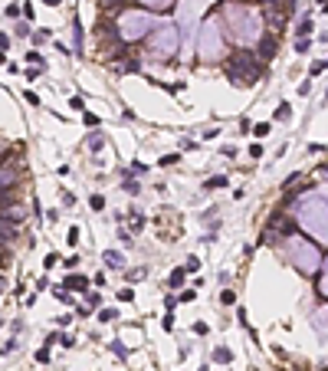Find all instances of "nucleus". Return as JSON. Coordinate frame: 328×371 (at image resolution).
Here are the masks:
<instances>
[{
	"label": "nucleus",
	"mask_w": 328,
	"mask_h": 371,
	"mask_svg": "<svg viewBox=\"0 0 328 371\" xmlns=\"http://www.w3.org/2000/svg\"><path fill=\"white\" fill-rule=\"evenodd\" d=\"M223 16H227V26H230V36H233L240 46H253V43H263V30H266V20L256 7L250 3H223Z\"/></svg>",
	"instance_id": "1"
},
{
	"label": "nucleus",
	"mask_w": 328,
	"mask_h": 371,
	"mask_svg": "<svg viewBox=\"0 0 328 371\" xmlns=\"http://www.w3.org/2000/svg\"><path fill=\"white\" fill-rule=\"evenodd\" d=\"M296 220L305 233H312L315 240L328 246V197L322 194H305L296 204Z\"/></svg>",
	"instance_id": "2"
},
{
	"label": "nucleus",
	"mask_w": 328,
	"mask_h": 371,
	"mask_svg": "<svg viewBox=\"0 0 328 371\" xmlns=\"http://www.w3.org/2000/svg\"><path fill=\"white\" fill-rule=\"evenodd\" d=\"M286 243H282V253L289 256V263L299 269V273H305V276H315L322 269V253H319V246L315 243H309L305 237H296V233H286Z\"/></svg>",
	"instance_id": "3"
},
{
	"label": "nucleus",
	"mask_w": 328,
	"mask_h": 371,
	"mask_svg": "<svg viewBox=\"0 0 328 371\" xmlns=\"http://www.w3.org/2000/svg\"><path fill=\"white\" fill-rule=\"evenodd\" d=\"M118 40L122 43H135L141 40V36H148L151 30H155V20H151L145 10H125V13L118 16Z\"/></svg>",
	"instance_id": "4"
},
{
	"label": "nucleus",
	"mask_w": 328,
	"mask_h": 371,
	"mask_svg": "<svg viewBox=\"0 0 328 371\" xmlns=\"http://www.w3.org/2000/svg\"><path fill=\"white\" fill-rule=\"evenodd\" d=\"M197 53L203 56V59H220L223 56V33H220L217 20H203L200 30H197Z\"/></svg>",
	"instance_id": "5"
},
{
	"label": "nucleus",
	"mask_w": 328,
	"mask_h": 371,
	"mask_svg": "<svg viewBox=\"0 0 328 371\" xmlns=\"http://www.w3.org/2000/svg\"><path fill=\"white\" fill-rule=\"evenodd\" d=\"M148 46H151V56H161V59H167V56H174V53H177V46H180V30H177V26H171V23L155 26V33H151Z\"/></svg>",
	"instance_id": "6"
},
{
	"label": "nucleus",
	"mask_w": 328,
	"mask_h": 371,
	"mask_svg": "<svg viewBox=\"0 0 328 371\" xmlns=\"http://www.w3.org/2000/svg\"><path fill=\"white\" fill-rule=\"evenodd\" d=\"M227 72H230V79H233V82L250 86V82L259 76V66H256V59H253L250 53H236V59L227 66Z\"/></svg>",
	"instance_id": "7"
},
{
	"label": "nucleus",
	"mask_w": 328,
	"mask_h": 371,
	"mask_svg": "<svg viewBox=\"0 0 328 371\" xmlns=\"http://www.w3.org/2000/svg\"><path fill=\"white\" fill-rule=\"evenodd\" d=\"M203 7H207V0H184L180 3V40L184 43H190V33H194V23Z\"/></svg>",
	"instance_id": "8"
},
{
	"label": "nucleus",
	"mask_w": 328,
	"mask_h": 371,
	"mask_svg": "<svg viewBox=\"0 0 328 371\" xmlns=\"http://www.w3.org/2000/svg\"><path fill=\"white\" fill-rule=\"evenodd\" d=\"M72 53L82 56V23H79V16L72 20Z\"/></svg>",
	"instance_id": "9"
},
{
	"label": "nucleus",
	"mask_w": 328,
	"mask_h": 371,
	"mask_svg": "<svg viewBox=\"0 0 328 371\" xmlns=\"http://www.w3.org/2000/svg\"><path fill=\"white\" fill-rule=\"evenodd\" d=\"M16 184V171L13 168H0V190H10Z\"/></svg>",
	"instance_id": "10"
},
{
	"label": "nucleus",
	"mask_w": 328,
	"mask_h": 371,
	"mask_svg": "<svg viewBox=\"0 0 328 371\" xmlns=\"http://www.w3.org/2000/svg\"><path fill=\"white\" fill-rule=\"evenodd\" d=\"M102 260L109 263V266H115V269H122V266H125V256H122L118 250H105V253H102Z\"/></svg>",
	"instance_id": "11"
},
{
	"label": "nucleus",
	"mask_w": 328,
	"mask_h": 371,
	"mask_svg": "<svg viewBox=\"0 0 328 371\" xmlns=\"http://www.w3.org/2000/svg\"><path fill=\"white\" fill-rule=\"evenodd\" d=\"M86 286H89V279H86V276H76V273L66 279V289H79V292H82Z\"/></svg>",
	"instance_id": "12"
},
{
	"label": "nucleus",
	"mask_w": 328,
	"mask_h": 371,
	"mask_svg": "<svg viewBox=\"0 0 328 371\" xmlns=\"http://www.w3.org/2000/svg\"><path fill=\"white\" fill-rule=\"evenodd\" d=\"M138 3H145L148 10H167L174 3V0H138Z\"/></svg>",
	"instance_id": "13"
},
{
	"label": "nucleus",
	"mask_w": 328,
	"mask_h": 371,
	"mask_svg": "<svg viewBox=\"0 0 328 371\" xmlns=\"http://www.w3.org/2000/svg\"><path fill=\"white\" fill-rule=\"evenodd\" d=\"M273 53H276V40L259 43V56H263V59H273Z\"/></svg>",
	"instance_id": "14"
},
{
	"label": "nucleus",
	"mask_w": 328,
	"mask_h": 371,
	"mask_svg": "<svg viewBox=\"0 0 328 371\" xmlns=\"http://www.w3.org/2000/svg\"><path fill=\"white\" fill-rule=\"evenodd\" d=\"M319 292H322V296L328 299V260L322 263V283H319Z\"/></svg>",
	"instance_id": "15"
},
{
	"label": "nucleus",
	"mask_w": 328,
	"mask_h": 371,
	"mask_svg": "<svg viewBox=\"0 0 328 371\" xmlns=\"http://www.w3.org/2000/svg\"><path fill=\"white\" fill-rule=\"evenodd\" d=\"M207 187H227V174H213V178H210V181H207Z\"/></svg>",
	"instance_id": "16"
},
{
	"label": "nucleus",
	"mask_w": 328,
	"mask_h": 371,
	"mask_svg": "<svg viewBox=\"0 0 328 371\" xmlns=\"http://www.w3.org/2000/svg\"><path fill=\"white\" fill-rule=\"evenodd\" d=\"M299 40H305V36H309V33H312V20H309V16H305V20H302V23H299Z\"/></svg>",
	"instance_id": "17"
},
{
	"label": "nucleus",
	"mask_w": 328,
	"mask_h": 371,
	"mask_svg": "<svg viewBox=\"0 0 328 371\" xmlns=\"http://www.w3.org/2000/svg\"><path fill=\"white\" fill-rule=\"evenodd\" d=\"M230 358H233V355H230V348H217V352H213V362H220V365H227Z\"/></svg>",
	"instance_id": "18"
},
{
	"label": "nucleus",
	"mask_w": 328,
	"mask_h": 371,
	"mask_svg": "<svg viewBox=\"0 0 328 371\" xmlns=\"http://www.w3.org/2000/svg\"><path fill=\"white\" fill-rule=\"evenodd\" d=\"M269 122H263V125H253V135H256V138H266V135H269Z\"/></svg>",
	"instance_id": "19"
},
{
	"label": "nucleus",
	"mask_w": 328,
	"mask_h": 371,
	"mask_svg": "<svg viewBox=\"0 0 328 371\" xmlns=\"http://www.w3.org/2000/svg\"><path fill=\"white\" fill-rule=\"evenodd\" d=\"M99 319H102V322H115V319H118V312H115V309H102V312H99Z\"/></svg>",
	"instance_id": "20"
},
{
	"label": "nucleus",
	"mask_w": 328,
	"mask_h": 371,
	"mask_svg": "<svg viewBox=\"0 0 328 371\" xmlns=\"http://www.w3.org/2000/svg\"><path fill=\"white\" fill-rule=\"evenodd\" d=\"M89 204H92V210H102V207H105V197H102V194H92Z\"/></svg>",
	"instance_id": "21"
},
{
	"label": "nucleus",
	"mask_w": 328,
	"mask_h": 371,
	"mask_svg": "<svg viewBox=\"0 0 328 371\" xmlns=\"http://www.w3.org/2000/svg\"><path fill=\"white\" fill-rule=\"evenodd\" d=\"M26 63H33V66H36V69H39V66H43V56H39L36 49H33V53H26Z\"/></svg>",
	"instance_id": "22"
},
{
	"label": "nucleus",
	"mask_w": 328,
	"mask_h": 371,
	"mask_svg": "<svg viewBox=\"0 0 328 371\" xmlns=\"http://www.w3.org/2000/svg\"><path fill=\"white\" fill-rule=\"evenodd\" d=\"M180 161V155H164L161 161H158V165H164V168H171V165H177Z\"/></svg>",
	"instance_id": "23"
},
{
	"label": "nucleus",
	"mask_w": 328,
	"mask_h": 371,
	"mask_svg": "<svg viewBox=\"0 0 328 371\" xmlns=\"http://www.w3.org/2000/svg\"><path fill=\"white\" fill-rule=\"evenodd\" d=\"M184 269H187V273H197V269H200V260H197V256H187V266Z\"/></svg>",
	"instance_id": "24"
},
{
	"label": "nucleus",
	"mask_w": 328,
	"mask_h": 371,
	"mask_svg": "<svg viewBox=\"0 0 328 371\" xmlns=\"http://www.w3.org/2000/svg\"><path fill=\"white\" fill-rule=\"evenodd\" d=\"M276 119H279V122H282V119H289V102H282L279 109H276Z\"/></svg>",
	"instance_id": "25"
},
{
	"label": "nucleus",
	"mask_w": 328,
	"mask_h": 371,
	"mask_svg": "<svg viewBox=\"0 0 328 371\" xmlns=\"http://www.w3.org/2000/svg\"><path fill=\"white\" fill-rule=\"evenodd\" d=\"M66 243H69V246L79 243V227H69V237H66Z\"/></svg>",
	"instance_id": "26"
},
{
	"label": "nucleus",
	"mask_w": 328,
	"mask_h": 371,
	"mask_svg": "<svg viewBox=\"0 0 328 371\" xmlns=\"http://www.w3.org/2000/svg\"><path fill=\"white\" fill-rule=\"evenodd\" d=\"M250 158H263V145H259V142L250 145Z\"/></svg>",
	"instance_id": "27"
},
{
	"label": "nucleus",
	"mask_w": 328,
	"mask_h": 371,
	"mask_svg": "<svg viewBox=\"0 0 328 371\" xmlns=\"http://www.w3.org/2000/svg\"><path fill=\"white\" fill-rule=\"evenodd\" d=\"M180 283H184V269H174V273H171V286H180Z\"/></svg>",
	"instance_id": "28"
},
{
	"label": "nucleus",
	"mask_w": 328,
	"mask_h": 371,
	"mask_svg": "<svg viewBox=\"0 0 328 371\" xmlns=\"http://www.w3.org/2000/svg\"><path fill=\"white\" fill-rule=\"evenodd\" d=\"M56 299H59V302H66V306H69V302H72V296H69V289H59V292H56Z\"/></svg>",
	"instance_id": "29"
},
{
	"label": "nucleus",
	"mask_w": 328,
	"mask_h": 371,
	"mask_svg": "<svg viewBox=\"0 0 328 371\" xmlns=\"http://www.w3.org/2000/svg\"><path fill=\"white\" fill-rule=\"evenodd\" d=\"M69 109H76V112H82V109H86V102H82V99H79V95H72V102H69Z\"/></svg>",
	"instance_id": "30"
},
{
	"label": "nucleus",
	"mask_w": 328,
	"mask_h": 371,
	"mask_svg": "<svg viewBox=\"0 0 328 371\" xmlns=\"http://www.w3.org/2000/svg\"><path fill=\"white\" fill-rule=\"evenodd\" d=\"M86 302H89V306H99L102 296H99V292H86Z\"/></svg>",
	"instance_id": "31"
},
{
	"label": "nucleus",
	"mask_w": 328,
	"mask_h": 371,
	"mask_svg": "<svg viewBox=\"0 0 328 371\" xmlns=\"http://www.w3.org/2000/svg\"><path fill=\"white\" fill-rule=\"evenodd\" d=\"M102 145H105V142H102L99 135H92V138H89V148H92V151H99V148H102Z\"/></svg>",
	"instance_id": "32"
},
{
	"label": "nucleus",
	"mask_w": 328,
	"mask_h": 371,
	"mask_svg": "<svg viewBox=\"0 0 328 371\" xmlns=\"http://www.w3.org/2000/svg\"><path fill=\"white\" fill-rule=\"evenodd\" d=\"M125 190H128V194H132V197H135V194H138L141 187H138V181H125Z\"/></svg>",
	"instance_id": "33"
},
{
	"label": "nucleus",
	"mask_w": 328,
	"mask_h": 371,
	"mask_svg": "<svg viewBox=\"0 0 328 371\" xmlns=\"http://www.w3.org/2000/svg\"><path fill=\"white\" fill-rule=\"evenodd\" d=\"M194 296H197L194 289H184V292H180V302H194Z\"/></svg>",
	"instance_id": "34"
},
{
	"label": "nucleus",
	"mask_w": 328,
	"mask_h": 371,
	"mask_svg": "<svg viewBox=\"0 0 328 371\" xmlns=\"http://www.w3.org/2000/svg\"><path fill=\"white\" fill-rule=\"evenodd\" d=\"M112 352H115L118 358H125V348H122V342H112Z\"/></svg>",
	"instance_id": "35"
},
{
	"label": "nucleus",
	"mask_w": 328,
	"mask_h": 371,
	"mask_svg": "<svg viewBox=\"0 0 328 371\" xmlns=\"http://www.w3.org/2000/svg\"><path fill=\"white\" fill-rule=\"evenodd\" d=\"M36 362H49V348H39V352H36Z\"/></svg>",
	"instance_id": "36"
},
{
	"label": "nucleus",
	"mask_w": 328,
	"mask_h": 371,
	"mask_svg": "<svg viewBox=\"0 0 328 371\" xmlns=\"http://www.w3.org/2000/svg\"><path fill=\"white\" fill-rule=\"evenodd\" d=\"M220 299H223V302H227V306H230V302H236V296H233V292H230V289H223V296H220Z\"/></svg>",
	"instance_id": "37"
},
{
	"label": "nucleus",
	"mask_w": 328,
	"mask_h": 371,
	"mask_svg": "<svg viewBox=\"0 0 328 371\" xmlns=\"http://www.w3.org/2000/svg\"><path fill=\"white\" fill-rule=\"evenodd\" d=\"M141 227H145V217H135V220H132V230H135V233H138Z\"/></svg>",
	"instance_id": "38"
},
{
	"label": "nucleus",
	"mask_w": 328,
	"mask_h": 371,
	"mask_svg": "<svg viewBox=\"0 0 328 371\" xmlns=\"http://www.w3.org/2000/svg\"><path fill=\"white\" fill-rule=\"evenodd\" d=\"M7 46H10V36H7V33H0V53H3Z\"/></svg>",
	"instance_id": "39"
},
{
	"label": "nucleus",
	"mask_w": 328,
	"mask_h": 371,
	"mask_svg": "<svg viewBox=\"0 0 328 371\" xmlns=\"http://www.w3.org/2000/svg\"><path fill=\"white\" fill-rule=\"evenodd\" d=\"M122 0H102V7H118Z\"/></svg>",
	"instance_id": "40"
},
{
	"label": "nucleus",
	"mask_w": 328,
	"mask_h": 371,
	"mask_svg": "<svg viewBox=\"0 0 328 371\" xmlns=\"http://www.w3.org/2000/svg\"><path fill=\"white\" fill-rule=\"evenodd\" d=\"M43 3H49V7H56V3H63V0H43Z\"/></svg>",
	"instance_id": "41"
},
{
	"label": "nucleus",
	"mask_w": 328,
	"mask_h": 371,
	"mask_svg": "<svg viewBox=\"0 0 328 371\" xmlns=\"http://www.w3.org/2000/svg\"><path fill=\"white\" fill-rule=\"evenodd\" d=\"M319 3H328V0H319Z\"/></svg>",
	"instance_id": "42"
}]
</instances>
